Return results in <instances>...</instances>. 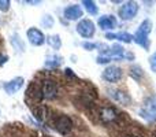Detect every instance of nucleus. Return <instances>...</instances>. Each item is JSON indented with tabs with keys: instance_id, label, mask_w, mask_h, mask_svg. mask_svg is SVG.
Masks as SVG:
<instances>
[{
	"instance_id": "11",
	"label": "nucleus",
	"mask_w": 156,
	"mask_h": 137,
	"mask_svg": "<svg viewBox=\"0 0 156 137\" xmlns=\"http://www.w3.org/2000/svg\"><path fill=\"white\" fill-rule=\"evenodd\" d=\"M108 95L111 99H114L115 102H118L122 106H127L130 103V97L127 96L125 92L122 91H116V89H108Z\"/></svg>"
},
{
	"instance_id": "24",
	"label": "nucleus",
	"mask_w": 156,
	"mask_h": 137,
	"mask_svg": "<svg viewBox=\"0 0 156 137\" xmlns=\"http://www.w3.org/2000/svg\"><path fill=\"white\" fill-rule=\"evenodd\" d=\"M82 47L85 49H88V51H93V49L97 48V44H94V43H82Z\"/></svg>"
},
{
	"instance_id": "4",
	"label": "nucleus",
	"mask_w": 156,
	"mask_h": 137,
	"mask_svg": "<svg viewBox=\"0 0 156 137\" xmlns=\"http://www.w3.org/2000/svg\"><path fill=\"white\" fill-rule=\"evenodd\" d=\"M101 77L107 82H118L122 78V69L118 66H108L104 69Z\"/></svg>"
},
{
	"instance_id": "21",
	"label": "nucleus",
	"mask_w": 156,
	"mask_h": 137,
	"mask_svg": "<svg viewBox=\"0 0 156 137\" xmlns=\"http://www.w3.org/2000/svg\"><path fill=\"white\" fill-rule=\"evenodd\" d=\"M112 58H110V56H103V55H100L99 58L96 59V62L99 63V65H107V63H110V62H112Z\"/></svg>"
},
{
	"instance_id": "26",
	"label": "nucleus",
	"mask_w": 156,
	"mask_h": 137,
	"mask_svg": "<svg viewBox=\"0 0 156 137\" xmlns=\"http://www.w3.org/2000/svg\"><path fill=\"white\" fill-rule=\"evenodd\" d=\"M23 3H27V4H40V2H23Z\"/></svg>"
},
{
	"instance_id": "16",
	"label": "nucleus",
	"mask_w": 156,
	"mask_h": 137,
	"mask_svg": "<svg viewBox=\"0 0 156 137\" xmlns=\"http://www.w3.org/2000/svg\"><path fill=\"white\" fill-rule=\"evenodd\" d=\"M47 43H48L49 47H52L54 49H59L62 47V40H60L59 34H52V36H48L47 37Z\"/></svg>"
},
{
	"instance_id": "14",
	"label": "nucleus",
	"mask_w": 156,
	"mask_h": 137,
	"mask_svg": "<svg viewBox=\"0 0 156 137\" xmlns=\"http://www.w3.org/2000/svg\"><path fill=\"white\" fill-rule=\"evenodd\" d=\"M100 115H101V119L104 122H111V121H114V119L116 118L115 110H114V108H111V107L103 108L101 113H100Z\"/></svg>"
},
{
	"instance_id": "25",
	"label": "nucleus",
	"mask_w": 156,
	"mask_h": 137,
	"mask_svg": "<svg viewBox=\"0 0 156 137\" xmlns=\"http://www.w3.org/2000/svg\"><path fill=\"white\" fill-rule=\"evenodd\" d=\"M8 60V56L7 55H0V66H3L5 62Z\"/></svg>"
},
{
	"instance_id": "19",
	"label": "nucleus",
	"mask_w": 156,
	"mask_h": 137,
	"mask_svg": "<svg viewBox=\"0 0 156 137\" xmlns=\"http://www.w3.org/2000/svg\"><path fill=\"white\" fill-rule=\"evenodd\" d=\"M11 43H12V45L15 47V49H18L19 52L23 51V43L21 41V38H19V36H18V34L14 36L12 40H11Z\"/></svg>"
},
{
	"instance_id": "3",
	"label": "nucleus",
	"mask_w": 156,
	"mask_h": 137,
	"mask_svg": "<svg viewBox=\"0 0 156 137\" xmlns=\"http://www.w3.org/2000/svg\"><path fill=\"white\" fill-rule=\"evenodd\" d=\"M138 13V4L136 2H126L123 3L121 8H119V18L123 21H130L133 19Z\"/></svg>"
},
{
	"instance_id": "12",
	"label": "nucleus",
	"mask_w": 156,
	"mask_h": 137,
	"mask_svg": "<svg viewBox=\"0 0 156 137\" xmlns=\"http://www.w3.org/2000/svg\"><path fill=\"white\" fill-rule=\"evenodd\" d=\"M105 38H108V40H119V41H123V43H132L133 41V36L129 34V33H126V32L107 33V34H105Z\"/></svg>"
},
{
	"instance_id": "13",
	"label": "nucleus",
	"mask_w": 156,
	"mask_h": 137,
	"mask_svg": "<svg viewBox=\"0 0 156 137\" xmlns=\"http://www.w3.org/2000/svg\"><path fill=\"white\" fill-rule=\"evenodd\" d=\"M141 115L147 119H155L156 118V100H155V103L151 102V106L149 104L145 106V108L141 111Z\"/></svg>"
},
{
	"instance_id": "5",
	"label": "nucleus",
	"mask_w": 156,
	"mask_h": 137,
	"mask_svg": "<svg viewBox=\"0 0 156 137\" xmlns=\"http://www.w3.org/2000/svg\"><path fill=\"white\" fill-rule=\"evenodd\" d=\"M55 128L60 135H67L73 129V121L69 115H60L55 121Z\"/></svg>"
},
{
	"instance_id": "20",
	"label": "nucleus",
	"mask_w": 156,
	"mask_h": 137,
	"mask_svg": "<svg viewBox=\"0 0 156 137\" xmlns=\"http://www.w3.org/2000/svg\"><path fill=\"white\" fill-rule=\"evenodd\" d=\"M41 25H43L44 27H52L54 26V18H52L51 15H44L43 19H41Z\"/></svg>"
},
{
	"instance_id": "27",
	"label": "nucleus",
	"mask_w": 156,
	"mask_h": 137,
	"mask_svg": "<svg viewBox=\"0 0 156 137\" xmlns=\"http://www.w3.org/2000/svg\"><path fill=\"white\" fill-rule=\"evenodd\" d=\"M127 137H137V136H127Z\"/></svg>"
},
{
	"instance_id": "18",
	"label": "nucleus",
	"mask_w": 156,
	"mask_h": 137,
	"mask_svg": "<svg viewBox=\"0 0 156 137\" xmlns=\"http://www.w3.org/2000/svg\"><path fill=\"white\" fill-rule=\"evenodd\" d=\"M130 75H132L133 78H136V80H140V78L144 75L143 69H141L140 66H133L132 70H130Z\"/></svg>"
},
{
	"instance_id": "15",
	"label": "nucleus",
	"mask_w": 156,
	"mask_h": 137,
	"mask_svg": "<svg viewBox=\"0 0 156 137\" xmlns=\"http://www.w3.org/2000/svg\"><path fill=\"white\" fill-rule=\"evenodd\" d=\"M62 65V58L59 55H49L45 60V66L49 69H55V67H59Z\"/></svg>"
},
{
	"instance_id": "17",
	"label": "nucleus",
	"mask_w": 156,
	"mask_h": 137,
	"mask_svg": "<svg viewBox=\"0 0 156 137\" xmlns=\"http://www.w3.org/2000/svg\"><path fill=\"white\" fill-rule=\"evenodd\" d=\"M82 5L85 7V10L88 11L90 15H96V14L99 13V7L96 5V3L94 2H90V0H83Z\"/></svg>"
},
{
	"instance_id": "8",
	"label": "nucleus",
	"mask_w": 156,
	"mask_h": 137,
	"mask_svg": "<svg viewBox=\"0 0 156 137\" xmlns=\"http://www.w3.org/2000/svg\"><path fill=\"white\" fill-rule=\"evenodd\" d=\"M63 15H65L66 19L69 21H77L82 16V8L78 4H73V5H67L63 11Z\"/></svg>"
},
{
	"instance_id": "2",
	"label": "nucleus",
	"mask_w": 156,
	"mask_h": 137,
	"mask_svg": "<svg viewBox=\"0 0 156 137\" xmlns=\"http://www.w3.org/2000/svg\"><path fill=\"white\" fill-rule=\"evenodd\" d=\"M77 33L83 38H92L94 36V32H96V27H94V23L90 21V19L85 18L81 19L77 23Z\"/></svg>"
},
{
	"instance_id": "6",
	"label": "nucleus",
	"mask_w": 156,
	"mask_h": 137,
	"mask_svg": "<svg viewBox=\"0 0 156 137\" xmlns=\"http://www.w3.org/2000/svg\"><path fill=\"white\" fill-rule=\"evenodd\" d=\"M26 34H27V40H29V43L34 47L43 45L47 40L45 36H44V33L41 32L40 29H37V27H30V29L27 30Z\"/></svg>"
},
{
	"instance_id": "7",
	"label": "nucleus",
	"mask_w": 156,
	"mask_h": 137,
	"mask_svg": "<svg viewBox=\"0 0 156 137\" xmlns=\"http://www.w3.org/2000/svg\"><path fill=\"white\" fill-rule=\"evenodd\" d=\"M41 95H43V99H55L58 95V85L51 80L44 81L43 85H41Z\"/></svg>"
},
{
	"instance_id": "10",
	"label": "nucleus",
	"mask_w": 156,
	"mask_h": 137,
	"mask_svg": "<svg viewBox=\"0 0 156 137\" xmlns=\"http://www.w3.org/2000/svg\"><path fill=\"white\" fill-rule=\"evenodd\" d=\"M97 23H99L100 29H103V30H112L116 26V19L112 15H103L99 18Z\"/></svg>"
},
{
	"instance_id": "1",
	"label": "nucleus",
	"mask_w": 156,
	"mask_h": 137,
	"mask_svg": "<svg viewBox=\"0 0 156 137\" xmlns=\"http://www.w3.org/2000/svg\"><path fill=\"white\" fill-rule=\"evenodd\" d=\"M152 30V22L149 19H144L140 23L137 32L133 36V41L137 43L138 45L144 47L145 49L149 48V33Z\"/></svg>"
},
{
	"instance_id": "22",
	"label": "nucleus",
	"mask_w": 156,
	"mask_h": 137,
	"mask_svg": "<svg viewBox=\"0 0 156 137\" xmlns=\"http://www.w3.org/2000/svg\"><path fill=\"white\" fill-rule=\"evenodd\" d=\"M149 66H151L152 71L156 73V51L151 55V58H149Z\"/></svg>"
},
{
	"instance_id": "9",
	"label": "nucleus",
	"mask_w": 156,
	"mask_h": 137,
	"mask_svg": "<svg viewBox=\"0 0 156 137\" xmlns=\"http://www.w3.org/2000/svg\"><path fill=\"white\" fill-rule=\"evenodd\" d=\"M23 82H25V80L22 77H15L14 80L5 82L4 85H3V88H4V91L7 92L8 95H14L15 92H18L19 89L23 86Z\"/></svg>"
},
{
	"instance_id": "23",
	"label": "nucleus",
	"mask_w": 156,
	"mask_h": 137,
	"mask_svg": "<svg viewBox=\"0 0 156 137\" xmlns=\"http://www.w3.org/2000/svg\"><path fill=\"white\" fill-rule=\"evenodd\" d=\"M10 4L11 3L8 2V0H0V10L4 11V13L5 11H8L10 10Z\"/></svg>"
}]
</instances>
